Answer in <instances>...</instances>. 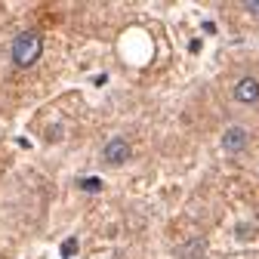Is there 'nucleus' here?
Returning a JSON list of instances; mask_svg holds the SVG:
<instances>
[{
  "label": "nucleus",
  "instance_id": "1",
  "mask_svg": "<svg viewBox=\"0 0 259 259\" xmlns=\"http://www.w3.org/2000/svg\"><path fill=\"white\" fill-rule=\"evenodd\" d=\"M40 53H44V40L37 31H22V34H16V40L10 47V56L19 68H31L40 59Z\"/></svg>",
  "mask_w": 259,
  "mask_h": 259
},
{
  "label": "nucleus",
  "instance_id": "2",
  "mask_svg": "<svg viewBox=\"0 0 259 259\" xmlns=\"http://www.w3.org/2000/svg\"><path fill=\"white\" fill-rule=\"evenodd\" d=\"M250 145V133L244 126H225V133H222V151H229V154H241L247 151Z\"/></svg>",
  "mask_w": 259,
  "mask_h": 259
},
{
  "label": "nucleus",
  "instance_id": "3",
  "mask_svg": "<svg viewBox=\"0 0 259 259\" xmlns=\"http://www.w3.org/2000/svg\"><path fill=\"white\" fill-rule=\"evenodd\" d=\"M126 157H130V142L123 136H114V139L105 142V148H102V160H105V164L120 167V164H126Z\"/></svg>",
  "mask_w": 259,
  "mask_h": 259
},
{
  "label": "nucleus",
  "instance_id": "4",
  "mask_svg": "<svg viewBox=\"0 0 259 259\" xmlns=\"http://www.w3.org/2000/svg\"><path fill=\"white\" fill-rule=\"evenodd\" d=\"M235 102H241V105H256L259 102V80L256 77L247 74L235 83Z\"/></svg>",
  "mask_w": 259,
  "mask_h": 259
},
{
  "label": "nucleus",
  "instance_id": "5",
  "mask_svg": "<svg viewBox=\"0 0 259 259\" xmlns=\"http://www.w3.org/2000/svg\"><path fill=\"white\" fill-rule=\"evenodd\" d=\"M77 188L80 191H102V179L99 176H83V179H77Z\"/></svg>",
  "mask_w": 259,
  "mask_h": 259
},
{
  "label": "nucleus",
  "instance_id": "6",
  "mask_svg": "<svg viewBox=\"0 0 259 259\" xmlns=\"http://www.w3.org/2000/svg\"><path fill=\"white\" fill-rule=\"evenodd\" d=\"M80 250V244H77V238H65L62 241V247H59V253H62V259H71L74 253Z\"/></svg>",
  "mask_w": 259,
  "mask_h": 259
},
{
  "label": "nucleus",
  "instance_id": "7",
  "mask_svg": "<svg viewBox=\"0 0 259 259\" xmlns=\"http://www.w3.org/2000/svg\"><path fill=\"white\" fill-rule=\"evenodd\" d=\"M235 235H238V241H250V238H256V229H253V225H238V229H235Z\"/></svg>",
  "mask_w": 259,
  "mask_h": 259
},
{
  "label": "nucleus",
  "instance_id": "8",
  "mask_svg": "<svg viewBox=\"0 0 259 259\" xmlns=\"http://www.w3.org/2000/svg\"><path fill=\"white\" fill-rule=\"evenodd\" d=\"M204 247H207V241H204V238H201V241H191V244H188V250H191V253H188V259H198V253L204 256Z\"/></svg>",
  "mask_w": 259,
  "mask_h": 259
},
{
  "label": "nucleus",
  "instance_id": "9",
  "mask_svg": "<svg viewBox=\"0 0 259 259\" xmlns=\"http://www.w3.org/2000/svg\"><path fill=\"white\" fill-rule=\"evenodd\" d=\"M244 10H247V13H253V16H259V0H247Z\"/></svg>",
  "mask_w": 259,
  "mask_h": 259
},
{
  "label": "nucleus",
  "instance_id": "10",
  "mask_svg": "<svg viewBox=\"0 0 259 259\" xmlns=\"http://www.w3.org/2000/svg\"><path fill=\"white\" fill-rule=\"evenodd\" d=\"M188 50H191V53H198V50H201V40H198V37L188 40Z\"/></svg>",
  "mask_w": 259,
  "mask_h": 259
}]
</instances>
